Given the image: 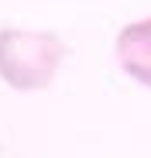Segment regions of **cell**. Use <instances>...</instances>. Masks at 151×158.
<instances>
[{
	"label": "cell",
	"mask_w": 151,
	"mask_h": 158,
	"mask_svg": "<svg viewBox=\"0 0 151 158\" xmlns=\"http://www.w3.org/2000/svg\"><path fill=\"white\" fill-rule=\"evenodd\" d=\"M117 62L134 83L151 89V17L124 24L117 35Z\"/></svg>",
	"instance_id": "2"
},
{
	"label": "cell",
	"mask_w": 151,
	"mask_h": 158,
	"mask_svg": "<svg viewBox=\"0 0 151 158\" xmlns=\"http://www.w3.org/2000/svg\"><path fill=\"white\" fill-rule=\"evenodd\" d=\"M69 55L65 41L55 31L0 28V79L21 93H38L55 83Z\"/></svg>",
	"instance_id": "1"
}]
</instances>
